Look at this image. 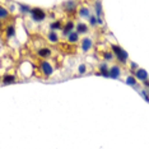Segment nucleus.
<instances>
[{
    "mask_svg": "<svg viewBox=\"0 0 149 149\" xmlns=\"http://www.w3.org/2000/svg\"><path fill=\"white\" fill-rule=\"evenodd\" d=\"M111 51L113 52V55L116 56L117 61H120L121 64H126V61H128V59H129V54L126 52L124 48L117 46V45H113L112 43L111 45Z\"/></svg>",
    "mask_w": 149,
    "mask_h": 149,
    "instance_id": "obj_1",
    "label": "nucleus"
},
{
    "mask_svg": "<svg viewBox=\"0 0 149 149\" xmlns=\"http://www.w3.org/2000/svg\"><path fill=\"white\" fill-rule=\"evenodd\" d=\"M38 68H40V72L43 74L46 78H48L50 75H52L54 74V66H52V64L50 63V61H47V60H42L40 61V65H38Z\"/></svg>",
    "mask_w": 149,
    "mask_h": 149,
    "instance_id": "obj_2",
    "label": "nucleus"
},
{
    "mask_svg": "<svg viewBox=\"0 0 149 149\" xmlns=\"http://www.w3.org/2000/svg\"><path fill=\"white\" fill-rule=\"evenodd\" d=\"M31 17L34 22H42V21H45V18H46V13H45V10L41 8H32Z\"/></svg>",
    "mask_w": 149,
    "mask_h": 149,
    "instance_id": "obj_3",
    "label": "nucleus"
},
{
    "mask_svg": "<svg viewBox=\"0 0 149 149\" xmlns=\"http://www.w3.org/2000/svg\"><path fill=\"white\" fill-rule=\"evenodd\" d=\"M92 46H93V41L89 37H84L82 42H80V48H82L83 52H88L90 48H92Z\"/></svg>",
    "mask_w": 149,
    "mask_h": 149,
    "instance_id": "obj_4",
    "label": "nucleus"
},
{
    "mask_svg": "<svg viewBox=\"0 0 149 149\" xmlns=\"http://www.w3.org/2000/svg\"><path fill=\"white\" fill-rule=\"evenodd\" d=\"M135 74V78H137V80H141V82H144V80H148V72L145 69H141V68H139L138 70H135L134 72Z\"/></svg>",
    "mask_w": 149,
    "mask_h": 149,
    "instance_id": "obj_5",
    "label": "nucleus"
},
{
    "mask_svg": "<svg viewBox=\"0 0 149 149\" xmlns=\"http://www.w3.org/2000/svg\"><path fill=\"white\" fill-rule=\"evenodd\" d=\"M121 75V68L119 65H112L110 68V78L111 79H119Z\"/></svg>",
    "mask_w": 149,
    "mask_h": 149,
    "instance_id": "obj_6",
    "label": "nucleus"
},
{
    "mask_svg": "<svg viewBox=\"0 0 149 149\" xmlns=\"http://www.w3.org/2000/svg\"><path fill=\"white\" fill-rule=\"evenodd\" d=\"M74 28H75V26H74V22L73 21H68L65 24H64V28H63V34L64 36H69L70 33L74 31Z\"/></svg>",
    "mask_w": 149,
    "mask_h": 149,
    "instance_id": "obj_7",
    "label": "nucleus"
},
{
    "mask_svg": "<svg viewBox=\"0 0 149 149\" xmlns=\"http://www.w3.org/2000/svg\"><path fill=\"white\" fill-rule=\"evenodd\" d=\"M51 54H52V51H51V48L48 47H40L37 50V55L42 59H46V57L51 56Z\"/></svg>",
    "mask_w": 149,
    "mask_h": 149,
    "instance_id": "obj_8",
    "label": "nucleus"
},
{
    "mask_svg": "<svg viewBox=\"0 0 149 149\" xmlns=\"http://www.w3.org/2000/svg\"><path fill=\"white\" fill-rule=\"evenodd\" d=\"M63 28H64V26H63V21H61V19H56V21H54L50 23V30L54 31V32L63 30Z\"/></svg>",
    "mask_w": 149,
    "mask_h": 149,
    "instance_id": "obj_9",
    "label": "nucleus"
},
{
    "mask_svg": "<svg viewBox=\"0 0 149 149\" xmlns=\"http://www.w3.org/2000/svg\"><path fill=\"white\" fill-rule=\"evenodd\" d=\"M99 74H101L102 77L110 78V68H108V65H107V63L99 64Z\"/></svg>",
    "mask_w": 149,
    "mask_h": 149,
    "instance_id": "obj_10",
    "label": "nucleus"
},
{
    "mask_svg": "<svg viewBox=\"0 0 149 149\" xmlns=\"http://www.w3.org/2000/svg\"><path fill=\"white\" fill-rule=\"evenodd\" d=\"M78 14H79V17H82V18H90V10H89V8H87V6H80L79 9H78Z\"/></svg>",
    "mask_w": 149,
    "mask_h": 149,
    "instance_id": "obj_11",
    "label": "nucleus"
},
{
    "mask_svg": "<svg viewBox=\"0 0 149 149\" xmlns=\"http://www.w3.org/2000/svg\"><path fill=\"white\" fill-rule=\"evenodd\" d=\"M15 80H17V78H15V75H13V74H5V75L3 77V84H4V86L15 83Z\"/></svg>",
    "mask_w": 149,
    "mask_h": 149,
    "instance_id": "obj_12",
    "label": "nucleus"
},
{
    "mask_svg": "<svg viewBox=\"0 0 149 149\" xmlns=\"http://www.w3.org/2000/svg\"><path fill=\"white\" fill-rule=\"evenodd\" d=\"M75 30H77V32H78L79 34H84V33H87V32L89 31V28H88V26H87L86 23L80 22V23H78V24H77Z\"/></svg>",
    "mask_w": 149,
    "mask_h": 149,
    "instance_id": "obj_13",
    "label": "nucleus"
},
{
    "mask_svg": "<svg viewBox=\"0 0 149 149\" xmlns=\"http://www.w3.org/2000/svg\"><path fill=\"white\" fill-rule=\"evenodd\" d=\"M64 6H65V10L68 13H73V12H75V9H77V3L75 1H66V3H64Z\"/></svg>",
    "mask_w": 149,
    "mask_h": 149,
    "instance_id": "obj_14",
    "label": "nucleus"
},
{
    "mask_svg": "<svg viewBox=\"0 0 149 149\" xmlns=\"http://www.w3.org/2000/svg\"><path fill=\"white\" fill-rule=\"evenodd\" d=\"M78 41H79V33H78L77 31H73L72 33L68 36V42H69V43H77Z\"/></svg>",
    "mask_w": 149,
    "mask_h": 149,
    "instance_id": "obj_15",
    "label": "nucleus"
},
{
    "mask_svg": "<svg viewBox=\"0 0 149 149\" xmlns=\"http://www.w3.org/2000/svg\"><path fill=\"white\" fill-rule=\"evenodd\" d=\"M47 40L51 42V43H56L57 41H59V34H57V32H54V31H50L47 33Z\"/></svg>",
    "mask_w": 149,
    "mask_h": 149,
    "instance_id": "obj_16",
    "label": "nucleus"
},
{
    "mask_svg": "<svg viewBox=\"0 0 149 149\" xmlns=\"http://www.w3.org/2000/svg\"><path fill=\"white\" fill-rule=\"evenodd\" d=\"M4 31H5V36H6L8 40L15 36V28H14V26H8V27H6Z\"/></svg>",
    "mask_w": 149,
    "mask_h": 149,
    "instance_id": "obj_17",
    "label": "nucleus"
},
{
    "mask_svg": "<svg viewBox=\"0 0 149 149\" xmlns=\"http://www.w3.org/2000/svg\"><path fill=\"white\" fill-rule=\"evenodd\" d=\"M102 56H103V60H105V63H108V61L113 60V57H115V55H113V52H112V51H108V50H106V51H103Z\"/></svg>",
    "mask_w": 149,
    "mask_h": 149,
    "instance_id": "obj_18",
    "label": "nucleus"
},
{
    "mask_svg": "<svg viewBox=\"0 0 149 149\" xmlns=\"http://www.w3.org/2000/svg\"><path fill=\"white\" fill-rule=\"evenodd\" d=\"M8 17H9V10L4 6H0V19H1V22H4Z\"/></svg>",
    "mask_w": 149,
    "mask_h": 149,
    "instance_id": "obj_19",
    "label": "nucleus"
},
{
    "mask_svg": "<svg viewBox=\"0 0 149 149\" xmlns=\"http://www.w3.org/2000/svg\"><path fill=\"white\" fill-rule=\"evenodd\" d=\"M95 5H96V14H97V18H101V15H102V3H101V1H96Z\"/></svg>",
    "mask_w": 149,
    "mask_h": 149,
    "instance_id": "obj_20",
    "label": "nucleus"
},
{
    "mask_svg": "<svg viewBox=\"0 0 149 149\" xmlns=\"http://www.w3.org/2000/svg\"><path fill=\"white\" fill-rule=\"evenodd\" d=\"M18 8H19V12L21 13H31L32 12V8H30V5L22 4V3L18 5Z\"/></svg>",
    "mask_w": 149,
    "mask_h": 149,
    "instance_id": "obj_21",
    "label": "nucleus"
},
{
    "mask_svg": "<svg viewBox=\"0 0 149 149\" xmlns=\"http://www.w3.org/2000/svg\"><path fill=\"white\" fill-rule=\"evenodd\" d=\"M125 83L128 84V86H135L138 82H137V78L135 77H128L126 80H125Z\"/></svg>",
    "mask_w": 149,
    "mask_h": 149,
    "instance_id": "obj_22",
    "label": "nucleus"
},
{
    "mask_svg": "<svg viewBox=\"0 0 149 149\" xmlns=\"http://www.w3.org/2000/svg\"><path fill=\"white\" fill-rule=\"evenodd\" d=\"M87 72V65H84V64H80L79 66H78V73L80 74V75H83L84 73Z\"/></svg>",
    "mask_w": 149,
    "mask_h": 149,
    "instance_id": "obj_23",
    "label": "nucleus"
},
{
    "mask_svg": "<svg viewBox=\"0 0 149 149\" xmlns=\"http://www.w3.org/2000/svg\"><path fill=\"white\" fill-rule=\"evenodd\" d=\"M88 21H89V23H90L92 27H95V26L97 24V17H95V15H90V18L88 19Z\"/></svg>",
    "mask_w": 149,
    "mask_h": 149,
    "instance_id": "obj_24",
    "label": "nucleus"
},
{
    "mask_svg": "<svg viewBox=\"0 0 149 149\" xmlns=\"http://www.w3.org/2000/svg\"><path fill=\"white\" fill-rule=\"evenodd\" d=\"M140 95H141V96H143V97H144V99H145V101H147V102L149 103V96H148L147 90H144V89H143V90H141V92H140Z\"/></svg>",
    "mask_w": 149,
    "mask_h": 149,
    "instance_id": "obj_25",
    "label": "nucleus"
},
{
    "mask_svg": "<svg viewBox=\"0 0 149 149\" xmlns=\"http://www.w3.org/2000/svg\"><path fill=\"white\" fill-rule=\"evenodd\" d=\"M130 68H131V69H139V68H138V65H137V63H132V61H131V63H130Z\"/></svg>",
    "mask_w": 149,
    "mask_h": 149,
    "instance_id": "obj_26",
    "label": "nucleus"
},
{
    "mask_svg": "<svg viewBox=\"0 0 149 149\" xmlns=\"http://www.w3.org/2000/svg\"><path fill=\"white\" fill-rule=\"evenodd\" d=\"M97 24H103V19L102 18H97Z\"/></svg>",
    "mask_w": 149,
    "mask_h": 149,
    "instance_id": "obj_27",
    "label": "nucleus"
},
{
    "mask_svg": "<svg viewBox=\"0 0 149 149\" xmlns=\"http://www.w3.org/2000/svg\"><path fill=\"white\" fill-rule=\"evenodd\" d=\"M143 84H144L145 87H148V88H149V80H144V82H143Z\"/></svg>",
    "mask_w": 149,
    "mask_h": 149,
    "instance_id": "obj_28",
    "label": "nucleus"
}]
</instances>
